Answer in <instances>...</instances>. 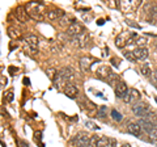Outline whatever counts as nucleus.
<instances>
[{"label": "nucleus", "instance_id": "obj_3", "mask_svg": "<svg viewBox=\"0 0 157 147\" xmlns=\"http://www.w3.org/2000/svg\"><path fill=\"white\" fill-rule=\"evenodd\" d=\"M143 16L149 24L153 22V18L157 16V4L156 3H145L143 7Z\"/></svg>", "mask_w": 157, "mask_h": 147}, {"label": "nucleus", "instance_id": "obj_1", "mask_svg": "<svg viewBox=\"0 0 157 147\" xmlns=\"http://www.w3.org/2000/svg\"><path fill=\"white\" fill-rule=\"evenodd\" d=\"M26 12L29 13V16L34 20L41 21L43 20V11H45V4L42 2H30L26 4Z\"/></svg>", "mask_w": 157, "mask_h": 147}, {"label": "nucleus", "instance_id": "obj_39", "mask_svg": "<svg viewBox=\"0 0 157 147\" xmlns=\"http://www.w3.org/2000/svg\"><path fill=\"white\" fill-rule=\"evenodd\" d=\"M24 83H25L26 85H29V84H30V80H29L28 77H25V79H24Z\"/></svg>", "mask_w": 157, "mask_h": 147}, {"label": "nucleus", "instance_id": "obj_18", "mask_svg": "<svg viewBox=\"0 0 157 147\" xmlns=\"http://www.w3.org/2000/svg\"><path fill=\"white\" fill-rule=\"evenodd\" d=\"M80 67L84 72H89L90 71V59L88 57H82L80 59Z\"/></svg>", "mask_w": 157, "mask_h": 147}, {"label": "nucleus", "instance_id": "obj_44", "mask_svg": "<svg viewBox=\"0 0 157 147\" xmlns=\"http://www.w3.org/2000/svg\"><path fill=\"white\" fill-rule=\"evenodd\" d=\"M155 126H156V129H157V118H156V121H155Z\"/></svg>", "mask_w": 157, "mask_h": 147}, {"label": "nucleus", "instance_id": "obj_17", "mask_svg": "<svg viewBox=\"0 0 157 147\" xmlns=\"http://www.w3.org/2000/svg\"><path fill=\"white\" fill-rule=\"evenodd\" d=\"M14 13H16V17L18 18L20 21H26L28 18L30 17V16H29V13L26 12V9L22 8V7H17L16 12H14Z\"/></svg>", "mask_w": 157, "mask_h": 147}, {"label": "nucleus", "instance_id": "obj_2", "mask_svg": "<svg viewBox=\"0 0 157 147\" xmlns=\"http://www.w3.org/2000/svg\"><path fill=\"white\" fill-rule=\"evenodd\" d=\"M140 4H141V3L139 2V0H134V2H131V0H123V2H118L117 6L119 7V9H121V11L123 12L124 14H127V13L135 12Z\"/></svg>", "mask_w": 157, "mask_h": 147}, {"label": "nucleus", "instance_id": "obj_42", "mask_svg": "<svg viewBox=\"0 0 157 147\" xmlns=\"http://www.w3.org/2000/svg\"><path fill=\"white\" fill-rule=\"evenodd\" d=\"M121 147H132V146H131L130 143H124V145H122Z\"/></svg>", "mask_w": 157, "mask_h": 147}, {"label": "nucleus", "instance_id": "obj_24", "mask_svg": "<svg viewBox=\"0 0 157 147\" xmlns=\"http://www.w3.org/2000/svg\"><path fill=\"white\" fill-rule=\"evenodd\" d=\"M58 74H59V72H58L54 67H50V68H47V70H46V75L48 76V79H51L52 81L55 80V77L58 76Z\"/></svg>", "mask_w": 157, "mask_h": 147}, {"label": "nucleus", "instance_id": "obj_9", "mask_svg": "<svg viewBox=\"0 0 157 147\" xmlns=\"http://www.w3.org/2000/svg\"><path fill=\"white\" fill-rule=\"evenodd\" d=\"M140 99V92L135 89V88H131V89H128V92H127V95L123 97V101L126 102V104H136L137 101H139Z\"/></svg>", "mask_w": 157, "mask_h": 147}, {"label": "nucleus", "instance_id": "obj_26", "mask_svg": "<svg viewBox=\"0 0 157 147\" xmlns=\"http://www.w3.org/2000/svg\"><path fill=\"white\" fill-rule=\"evenodd\" d=\"M107 145H109V138L107 137H100L96 147H107Z\"/></svg>", "mask_w": 157, "mask_h": 147}, {"label": "nucleus", "instance_id": "obj_13", "mask_svg": "<svg viewBox=\"0 0 157 147\" xmlns=\"http://www.w3.org/2000/svg\"><path fill=\"white\" fill-rule=\"evenodd\" d=\"M141 127L140 125L137 124V122H130L128 125H127V131H128L130 134L135 135V137H140L141 135Z\"/></svg>", "mask_w": 157, "mask_h": 147}, {"label": "nucleus", "instance_id": "obj_4", "mask_svg": "<svg viewBox=\"0 0 157 147\" xmlns=\"http://www.w3.org/2000/svg\"><path fill=\"white\" fill-rule=\"evenodd\" d=\"M132 112H134L135 116L143 118L144 116H147L151 112V106L144 101H137L136 104L132 105Z\"/></svg>", "mask_w": 157, "mask_h": 147}, {"label": "nucleus", "instance_id": "obj_33", "mask_svg": "<svg viewBox=\"0 0 157 147\" xmlns=\"http://www.w3.org/2000/svg\"><path fill=\"white\" fill-rule=\"evenodd\" d=\"M85 126H88L89 129H94V130H98V129H100V127H98L96 124H93L92 121H86V122H85Z\"/></svg>", "mask_w": 157, "mask_h": 147}, {"label": "nucleus", "instance_id": "obj_7", "mask_svg": "<svg viewBox=\"0 0 157 147\" xmlns=\"http://www.w3.org/2000/svg\"><path fill=\"white\" fill-rule=\"evenodd\" d=\"M89 142H90V137L86 133H84V131L78 133L72 139V143L75 145V147H89Z\"/></svg>", "mask_w": 157, "mask_h": 147}, {"label": "nucleus", "instance_id": "obj_38", "mask_svg": "<svg viewBox=\"0 0 157 147\" xmlns=\"http://www.w3.org/2000/svg\"><path fill=\"white\" fill-rule=\"evenodd\" d=\"M14 71H17V68H14V67H9V72L13 74Z\"/></svg>", "mask_w": 157, "mask_h": 147}, {"label": "nucleus", "instance_id": "obj_21", "mask_svg": "<svg viewBox=\"0 0 157 147\" xmlns=\"http://www.w3.org/2000/svg\"><path fill=\"white\" fill-rule=\"evenodd\" d=\"M52 83H54V87H55L56 89H62V87H63V85L66 87V85L68 84V83H66V81H64V79H63V77H62L60 75H59V74H58V76L55 77V80H54Z\"/></svg>", "mask_w": 157, "mask_h": 147}, {"label": "nucleus", "instance_id": "obj_25", "mask_svg": "<svg viewBox=\"0 0 157 147\" xmlns=\"http://www.w3.org/2000/svg\"><path fill=\"white\" fill-rule=\"evenodd\" d=\"M111 117H113V120L117 121V122H121L122 120H123V116H122V113H119L117 109H111Z\"/></svg>", "mask_w": 157, "mask_h": 147}, {"label": "nucleus", "instance_id": "obj_37", "mask_svg": "<svg viewBox=\"0 0 157 147\" xmlns=\"http://www.w3.org/2000/svg\"><path fill=\"white\" fill-rule=\"evenodd\" d=\"M128 25H130V26H134V28H137V29L140 28L139 25H136V24H134V22H128Z\"/></svg>", "mask_w": 157, "mask_h": 147}, {"label": "nucleus", "instance_id": "obj_15", "mask_svg": "<svg viewBox=\"0 0 157 147\" xmlns=\"http://www.w3.org/2000/svg\"><path fill=\"white\" fill-rule=\"evenodd\" d=\"M64 12L60 11V9H51V11H48L46 13V16L48 20H51V21H55V20H60V18L64 16Z\"/></svg>", "mask_w": 157, "mask_h": 147}, {"label": "nucleus", "instance_id": "obj_12", "mask_svg": "<svg viewBox=\"0 0 157 147\" xmlns=\"http://www.w3.org/2000/svg\"><path fill=\"white\" fill-rule=\"evenodd\" d=\"M134 55L136 58V61H145L149 55V51L147 47H137L134 50Z\"/></svg>", "mask_w": 157, "mask_h": 147}, {"label": "nucleus", "instance_id": "obj_19", "mask_svg": "<svg viewBox=\"0 0 157 147\" xmlns=\"http://www.w3.org/2000/svg\"><path fill=\"white\" fill-rule=\"evenodd\" d=\"M59 21V25L60 26H70L72 22H75V20H73V18L71 17V16H68V14H64V16H63L60 20H58Z\"/></svg>", "mask_w": 157, "mask_h": 147}, {"label": "nucleus", "instance_id": "obj_32", "mask_svg": "<svg viewBox=\"0 0 157 147\" xmlns=\"http://www.w3.org/2000/svg\"><path fill=\"white\" fill-rule=\"evenodd\" d=\"M51 51L52 53H59L60 51V45H59V43H51Z\"/></svg>", "mask_w": 157, "mask_h": 147}, {"label": "nucleus", "instance_id": "obj_16", "mask_svg": "<svg viewBox=\"0 0 157 147\" xmlns=\"http://www.w3.org/2000/svg\"><path fill=\"white\" fill-rule=\"evenodd\" d=\"M25 45L38 49V46H39V40H38V37L34 36V34H28L26 38H25Z\"/></svg>", "mask_w": 157, "mask_h": 147}, {"label": "nucleus", "instance_id": "obj_31", "mask_svg": "<svg viewBox=\"0 0 157 147\" xmlns=\"http://www.w3.org/2000/svg\"><path fill=\"white\" fill-rule=\"evenodd\" d=\"M145 43H147V38H137V40L135 41V45H137L139 47H144L145 46Z\"/></svg>", "mask_w": 157, "mask_h": 147}, {"label": "nucleus", "instance_id": "obj_41", "mask_svg": "<svg viewBox=\"0 0 157 147\" xmlns=\"http://www.w3.org/2000/svg\"><path fill=\"white\" fill-rule=\"evenodd\" d=\"M2 84H7V79H4V76H2Z\"/></svg>", "mask_w": 157, "mask_h": 147}, {"label": "nucleus", "instance_id": "obj_30", "mask_svg": "<svg viewBox=\"0 0 157 147\" xmlns=\"http://www.w3.org/2000/svg\"><path fill=\"white\" fill-rule=\"evenodd\" d=\"M98 139H100V137L98 135H92L90 137V142H89V147H96L97 143H98Z\"/></svg>", "mask_w": 157, "mask_h": 147}, {"label": "nucleus", "instance_id": "obj_14", "mask_svg": "<svg viewBox=\"0 0 157 147\" xmlns=\"http://www.w3.org/2000/svg\"><path fill=\"white\" fill-rule=\"evenodd\" d=\"M59 75H60L63 79H64L66 83L68 81H71L73 77H75V75H73V71H72V68L70 67H63L60 71H59Z\"/></svg>", "mask_w": 157, "mask_h": 147}, {"label": "nucleus", "instance_id": "obj_43", "mask_svg": "<svg viewBox=\"0 0 157 147\" xmlns=\"http://www.w3.org/2000/svg\"><path fill=\"white\" fill-rule=\"evenodd\" d=\"M21 145H22V147H29V145L25 143V142H21Z\"/></svg>", "mask_w": 157, "mask_h": 147}, {"label": "nucleus", "instance_id": "obj_10", "mask_svg": "<svg viewBox=\"0 0 157 147\" xmlns=\"http://www.w3.org/2000/svg\"><path fill=\"white\" fill-rule=\"evenodd\" d=\"M114 91H115L117 97H119V99L123 100V97L127 95V92H128V88H127V85H126L124 81L118 80V81L115 83V85H114Z\"/></svg>", "mask_w": 157, "mask_h": 147}, {"label": "nucleus", "instance_id": "obj_28", "mask_svg": "<svg viewBox=\"0 0 157 147\" xmlns=\"http://www.w3.org/2000/svg\"><path fill=\"white\" fill-rule=\"evenodd\" d=\"M106 112H107V108L101 106L100 110H98V118H106Z\"/></svg>", "mask_w": 157, "mask_h": 147}, {"label": "nucleus", "instance_id": "obj_29", "mask_svg": "<svg viewBox=\"0 0 157 147\" xmlns=\"http://www.w3.org/2000/svg\"><path fill=\"white\" fill-rule=\"evenodd\" d=\"M124 58L126 59H128L130 62H136V58H135V55H134V51H126L124 53Z\"/></svg>", "mask_w": 157, "mask_h": 147}, {"label": "nucleus", "instance_id": "obj_5", "mask_svg": "<svg viewBox=\"0 0 157 147\" xmlns=\"http://www.w3.org/2000/svg\"><path fill=\"white\" fill-rule=\"evenodd\" d=\"M97 76L100 77V79H102V80H107V81H114V80H117L115 74H113L111 68L109 66H106V65L101 66L97 70Z\"/></svg>", "mask_w": 157, "mask_h": 147}, {"label": "nucleus", "instance_id": "obj_11", "mask_svg": "<svg viewBox=\"0 0 157 147\" xmlns=\"http://www.w3.org/2000/svg\"><path fill=\"white\" fill-rule=\"evenodd\" d=\"M63 92H64V95L68 96L70 99H76L77 95H78V89L76 85H73L72 83H68V84L63 88Z\"/></svg>", "mask_w": 157, "mask_h": 147}, {"label": "nucleus", "instance_id": "obj_40", "mask_svg": "<svg viewBox=\"0 0 157 147\" xmlns=\"http://www.w3.org/2000/svg\"><path fill=\"white\" fill-rule=\"evenodd\" d=\"M104 22H105L104 20H98L97 21V25H104Z\"/></svg>", "mask_w": 157, "mask_h": 147}, {"label": "nucleus", "instance_id": "obj_8", "mask_svg": "<svg viewBox=\"0 0 157 147\" xmlns=\"http://www.w3.org/2000/svg\"><path fill=\"white\" fill-rule=\"evenodd\" d=\"M82 32H84V26H82L80 22L75 21V22H72L71 25L67 28V32L64 34L67 36V38H70V40H71V38L78 36V34L82 33Z\"/></svg>", "mask_w": 157, "mask_h": 147}, {"label": "nucleus", "instance_id": "obj_35", "mask_svg": "<svg viewBox=\"0 0 157 147\" xmlns=\"http://www.w3.org/2000/svg\"><path fill=\"white\" fill-rule=\"evenodd\" d=\"M107 147H117L115 138H109V145H107Z\"/></svg>", "mask_w": 157, "mask_h": 147}, {"label": "nucleus", "instance_id": "obj_36", "mask_svg": "<svg viewBox=\"0 0 157 147\" xmlns=\"http://www.w3.org/2000/svg\"><path fill=\"white\" fill-rule=\"evenodd\" d=\"M7 100L8 101H13V93L12 92H8L7 93Z\"/></svg>", "mask_w": 157, "mask_h": 147}, {"label": "nucleus", "instance_id": "obj_6", "mask_svg": "<svg viewBox=\"0 0 157 147\" xmlns=\"http://www.w3.org/2000/svg\"><path fill=\"white\" fill-rule=\"evenodd\" d=\"M89 38H90V36H89V33L88 32H82V33H80L78 36H76V37H73V38H71V43L72 45H75L76 47H80V49H82V47H86V45L89 43Z\"/></svg>", "mask_w": 157, "mask_h": 147}, {"label": "nucleus", "instance_id": "obj_23", "mask_svg": "<svg viewBox=\"0 0 157 147\" xmlns=\"http://www.w3.org/2000/svg\"><path fill=\"white\" fill-rule=\"evenodd\" d=\"M127 42H128V40H126L124 38V34H121V36H118L115 38V43H117V47H123L127 45Z\"/></svg>", "mask_w": 157, "mask_h": 147}, {"label": "nucleus", "instance_id": "obj_22", "mask_svg": "<svg viewBox=\"0 0 157 147\" xmlns=\"http://www.w3.org/2000/svg\"><path fill=\"white\" fill-rule=\"evenodd\" d=\"M8 36L12 38V40H17V38H20V36H21V33H20V30L14 26H9L8 28Z\"/></svg>", "mask_w": 157, "mask_h": 147}, {"label": "nucleus", "instance_id": "obj_27", "mask_svg": "<svg viewBox=\"0 0 157 147\" xmlns=\"http://www.w3.org/2000/svg\"><path fill=\"white\" fill-rule=\"evenodd\" d=\"M24 50H25L29 54V55H37V54H38V49L32 47V46H28V45L24 46Z\"/></svg>", "mask_w": 157, "mask_h": 147}, {"label": "nucleus", "instance_id": "obj_34", "mask_svg": "<svg viewBox=\"0 0 157 147\" xmlns=\"http://www.w3.org/2000/svg\"><path fill=\"white\" fill-rule=\"evenodd\" d=\"M151 81L157 87V71H153L152 72V77H151Z\"/></svg>", "mask_w": 157, "mask_h": 147}, {"label": "nucleus", "instance_id": "obj_20", "mask_svg": "<svg viewBox=\"0 0 157 147\" xmlns=\"http://www.w3.org/2000/svg\"><path fill=\"white\" fill-rule=\"evenodd\" d=\"M139 71H140L141 75L145 76V77H149V76L152 75V70H151V67H149L148 63H144V65H140V67H139Z\"/></svg>", "mask_w": 157, "mask_h": 147}]
</instances>
